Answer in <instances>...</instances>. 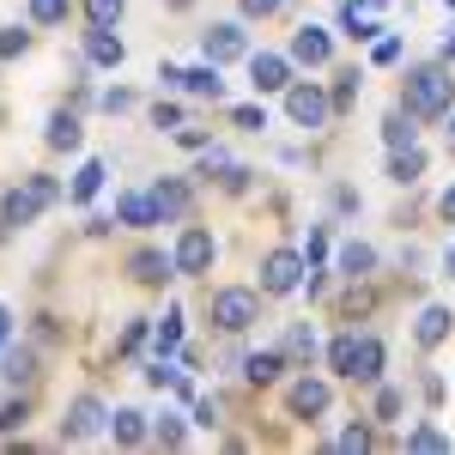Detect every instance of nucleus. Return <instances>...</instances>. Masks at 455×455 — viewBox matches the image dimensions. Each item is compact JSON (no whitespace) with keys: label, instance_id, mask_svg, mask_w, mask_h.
Segmentation results:
<instances>
[{"label":"nucleus","instance_id":"f257e3e1","mask_svg":"<svg viewBox=\"0 0 455 455\" xmlns=\"http://www.w3.org/2000/svg\"><path fill=\"white\" fill-rule=\"evenodd\" d=\"M55 201H61V182H55V176H25V182L6 188V201H0V237L36 225V212L55 207Z\"/></svg>","mask_w":455,"mask_h":455},{"label":"nucleus","instance_id":"f03ea898","mask_svg":"<svg viewBox=\"0 0 455 455\" xmlns=\"http://www.w3.org/2000/svg\"><path fill=\"white\" fill-rule=\"evenodd\" d=\"M401 109H413L419 122L450 116V109H455V79L443 68H419L413 79H407V92H401Z\"/></svg>","mask_w":455,"mask_h":455},{"label":"nucleus","instance_id":"7ed1b4c3","mask_svg":"<svg viewBox=\"0 0 455 455\" xmlns=\"http://www.w3.org/2000/svg\"><path fill=\"white\" fill-rule=\"evenodd\" d=\"M212 322H219L225 334H243L249 322H261V291H249V285H219V291H212Z\"/></svg>","mask_w":455,"mask_h":455},{"label":"nucleus","instance_id":"20e7f679","mask_svg":"<svg viewBox=\"0 0 455 455\" xmlns=\"http://www.w3.org/2000/svg\"><path fill=\"white\" fill-rule=\"evenodd\" d=\"M212 255H219L212 231L207 225H188V231L176 237V274H182V280H201V274L212 267Z\"/></svg>","mask_w":455,"mask_h":455},{"label":"nucleus","instance_id":"39448f33","mask_svg":"<svg viewBox=\"0 0 455 455\" xmlns=\"http://www.w3.org/2000/svg\"><path fill=\"white\" fill-rule=\"evenodd\" d=\"M304 267H310V261H304L298 249H274V255L261 261V291H267V298H285V291H298Z\"/></svg>","mask_w":455,"mask_h":455},{"label":"nucleus","instance_id":"423d86ee","mask_svg":"<svg viewBox=\"0 0 455 455\" xmlns=\"http://www.w3.org/2000/svg\"><path fill=\"white\" fill-rule=\"evenodd\" d=\"M104 425H109V407L98 395H79L68 413H61V437H68V443H85V437H98Z\"/></svg>","mask_w":455,"mask_h":455},{"label":"nucleus","instance_id":"0eeeda50","mask_svg":"<svg viewBox=\"0 0 455 455\" xmlns=\"http://www.w3.org/2000/svg\"><path fill=\"white\" fill-rule=\"evenodd\" d=\"M285 116H291L298 128H328L334 104L322 98V85H285Z\"/></svg>","mask_w":455,"mask_h":455},{"label":"nucleus","instance_id":"6e6552de","mask_svg":"<svg viewBox=\"0 0 455 455\" xmlns=\"http://www.w3.org/2000/svg\"><path fill=\"white\" fill-rule=\"evenodd\" d=\"M285 407H291V419H322L334 407V388L322 383V377H298L291 395H285Z\"/></svg>","mask_w":455,"mask_h":455},{"label":"nucleus","instance_id":"1a4fd4ad","mask_svg":"<svg viewBox=\"0 0 455 455\" xmlns=\"http://www.w3.org/2000/svg\"><path fill=\"white\" fill-rule=\"evenodd\" d=\"M201 49H207L212 68H225V61H243V55H249V36H243V25H212Z\"/></svg>","mask_w":455,"mask_h":455},{"label":"nucleus","instance_id":"9d476101","mask_svg":"<svg viewBox=\"0 0 455 455\" xmlns=\"http://www.w3.org/2000/svg\"><path fill=\"white\" fill-rule=\"evenodd\" d=\"M249 85L255 92H285L291 85V61L285 55H249Z\"/></svg>","mask_w":455,"mask_h":455},{"label":"nucleus","instance_id":"9b49d317","mask_svg":"<svg viewBox=\"0 0 455 455\" xmlns=\"http://www.w3.org/2000/svg\"><path fill=\"white\" fill-rule=\"evenodd\" d=\"M116 219H122V225H134V231H146V225H164V219H158V201H152V195H140V188L116 195Z\"/></svg>","mask_w":455,"mask_h":455},{"label":"nucleus","instance_id":"f8f14e48","mask_svg":"<svg viewBox=\"0 0 455 455\" xmlns=\"http://www.w3.org/2000/svg\"><path fill=\"white\" fill-rule=\"evenodd\" d=\"M128 274L140 285H164V280H176V255H164V249H140L134 261H128Z\"/></svg>","mask_w":455,"mask_h":455},{"label":"nucleus","instance_id":"ddd939ff","mask_svg":"<svg viewBox=\"0 0 455 455\" xmlns=\"http://www.w3.org/2000/svg\"><path fill=\"white\" fill-rule=\"evenodd\" d=\"M85 61H98V68H122V61H128V43H122L116 31H98V25H92V31H85Z\"/></svg>","mask_w":455,"mask_h":455},{"label":"nucleus","instance_id":"4468645a","mask_svg":"<svg viewBox=\"0 0 455 455\" xmlns=\"http://www.w3.org/2000/svg\"><path fill=\"white\" fill-rule=\"evenodd\" d=\"M36 377V352L31 347H12V340H6V347H0V383H31Z\"/></svg>","mask_w":455,"mask_h":455},{"label":"nucleus","instance_id":"2eb2a0df","mask_svg":"<svg viewBox=\"0 0 455 455\" xmlns=\"http://www.w3.org/2000/svg\"><path fill=\"white\" fill-rule=\"evenodd\" d=\"M352 383H383V340L358 334V358H352Z\"/></svg>","mask_w":455,"mask_h":455},{"label":"nucleus","instance_id":"dca6fc26","mask_svg":"<svg viewBox=\"0 0 455 455\" xmlns=\"http://www.w3.org/2000/svg\"><path fill=\"white\" fill-rule=\"evenodd\" d=\"M334 55V43H328V31L322 25H304V31L291 36V61H310V68H322Z\"/></svg>","mask_w":455,"mask_h":455},{"label":"nucleus","instance_id":"f3484780","mask_svg":"<svg viewBox=\"0 0 455 455\" xmlns=\"http://www.w3.org/2000/svg\"><path fill=\"white\" fill-rule=\"evenodd\" d=\"M43 140H49V152H79L85 128H79V116H73V109H55V116H49V134H43Z\"/></svg>","mask_w":455,"mask_h":455},{"label":"nucleus","instance_id":"a211bd4d","mask_svg":"<svg viewBox=\"0 0 455 455\" xmlns=\"http://www.w3.org/2000/svg\"><path fill=\"white\" fill-rule=\"evenodd\" d=\"M104 176H109V164H104V158H85V164H79V176H73V188H68V201H73V207H85V201H98V188H104Z\"/></svg>","mask_w":455,"mask_h":455},{"label":"nucleus","instance_id":"6ab92c4d","mask_svg":"<svg viewBox=\"0 0 455 455\" xmlns=\"http://www.w3.org/2000/svg\"><path fill=\"white\" fill-rule=\"evenodd\" d=\"M419 176H425V152H419V146H395V152H388V182L413 188Z\"/></svg>","mask_w":455,"mask_h":455},{"label":"nucleus","instance_id":"aec40b11","mask_svg":"<svg viewBox=\"0 0 455 455\" xmlns=\"http://www.w3.org/2000/svg\"><path fill=\"white\" fill-rule=\"evenodd\" d=\"M450 328H455V315L443 310V304H425L413 334H419V347H443V340H450Z\"/></svg>","mask_w":455,"mask_h":455},{"label":"nucleus","instance_id":"412c9836","mask_svg":"<svg viewBox=\"0 0 455 455\" xmlns=\"http://www.w3.org/2000/svg\"><path fill=\"white\" fill-rule=\"evenodd\" d=\"M152 201H158V219H182L188 212V182H176V176L152 182Z\"/></svg>","mask_w":455,"mask_h":455},{"label":"nucleus","instance_id":"4be33fe9","mask_svg":"<svg viewBox=\"0 0 455 455\" xmlns=\"http://www.w3.org/2000/svg\"><path fill=\"white\" fill-rule=\"evenodd\" d=\"M280 371H285V352H249V358H243V377H249L255 388L280 383Z\"/></svg>","mask_w":455,"mask_h":455},{"label":"nucleus","instance_id":"5701e85b","mask_svg":"<svg viewBox=\"0 0 455 455\" xmlns=\"http://www.w3.org/2000/svg\"><path fill=\"white\" fill-rule=\"evenodd\" d=\"M413 122H419L413 109H388V116H383V140H388V152H395V146H419V128H413Z\"/></svg>","mask_w":455,"mask_h":455},{"label":"nucleus","instance_id":"b1692460","mask_svg":"<svg viewBox=\"0 0 455 455\" xmlns=\"http://www.w3.org/2000/svg\"><path fill=\"white\" fill-rule=\"evenodd\" d=\"M109 431H116V443H146V437H152V425H146L140 407H122V413H109Z\"/></svg>","mask_w":455,"mask_h":455},{"label":"nucleus","instance_id":"393cba45","mask_svg":"<svg viewBox=\"0 0 455 455\" xmlns=\"http://www.w3.org/2000/svg\"><path fill=\"white\" fill-rule=\"evenodd\" d=\"M182 85H188L195 98H212V104L225 98V79H219V68H212V61H201V68H188V73H182Z\"/></svg>","mask_w":455,"mask_h":455},{"label":"nucleus","instance_id":"a878e982","mask_svg":"<svg viewBox=\"0 0 455 455\" xmlns=\"http://www.w3.org/2000/svg\"><path fill=\"white\" fill-rule=\"evenodd\" d=\"M371 267H377V249L371 243H347L340 249V274H347V280H364Z\"/></svg>","mask_w":455,"mask_h":455},{"label":"nucleus","instance_id":"bb28decb","mask_svg":"<svg viewBox=\"0 0 455 455\" xmlns=\"http://www.w3.org/2000/svg\"><path fill=\"white\" fill-rule=\"evenodd\" d=\"M285 364H298V358H315V334H310V322H291L285 328Z\"/></svg>","mask_w":455,"mask_h":455},{"label":"nucleus","instance_id":"cd10ccee","mask_svg":"<svg viewBox=\"0 0 455 455\" xmlns=\"http://www.w3.org/2000/svg\"><path fill=\"white\" fill-rule=\"evenodd\" d=\"M352 358H358V328H347V334L328 347V371H334V377H352Z\"/></svg>","mask_w":455,"mask_h":455},{"label":"nucleus","instance_id":"c85d7f7f","mask_svg":"<svg viewBox=\"0 0 455 455\" xmlns=\"http://www.w3.org/2000/svg\"><path fill=\"white\" fill-rule=\"evenodd\" d=\"M122 6H128V0H85V19H92L98 31H116V25H122Z\"/></svg>","mask_w":455,"mask_h":455},{"label":"nucleus","instance_id":"c756f323","mask_svg":"<svg viewBox=\"0 0 455 455\" xmlns=\"http://www.w3.org/2000/svg\"><path fill=\"white\" fill-rule=\"evenodd\" d=\"M152 340H158V352H164V358H171V352L182 347V310H171V315H164V322H158V328H152Z\"/></svg>","mask_w":455,"mask_h":455},{"label":"nucleus","instance_id":"7c9ffc66","mask_svg":"<svg viewBox=\"0 0 455 455\" xmlns=\"http://www.w3.org/2000/svg\"><path fill=\"white\" fill-rule=\"evenodd\" d=\"M25 49H31V31H25V25H6V31H0V61L25 55Z\"/></svg>","mask_w":455,"mask_h":455},{"label":"nucleus","instance_id":"2f4dec72","mask_svg":"<svg viewBox=\"0 0 455 455\" xmlns=\"http://www.w3.org/2000/svg\"><path fill=\"white\" fill-rule=\"evenodd\" d=\"M407 450H450V437L437 425H419V431H407Z\"/></svg>","mask_w":455,"mask_h":455},{"label":"nucleus","instance_id":"473e14b6","mask_svg":"<svg viewBox=\"0 0 455 455\" xmlns=\"http://www.w3.org/2000/svg\"><path fill=\"white\" fill-rule=\"evenodd\" d=\"M68 19V0H31V25H61Z\"/></svg>","mask_w":455,"mask_h":455},{"label":"nucleus","instance_id":"72a5a7b5","mask_svg":"<svg viewBox=\"0 0 455 455\" xmlns=\"http://www.w3.org/2000/svg\"><path fill=\"white\" fill-rule=\"evenodd\" d=\"M152 437H158V443H171V450H176V443H182V437H188V425L176 419V413H164V419L152 425Z\"/></svg>","mask_w":455,"mask_h":455},{"label":"nucleus","instance_id":"f704fd0d","mask_svg":"<svg viewBox=\"0 0 455 455\" xmlns=\"http://www.w3.org/2000/svg\"><path fill=\"white\" fill-rule=\"evenodd\" d=\"M25 431V401H0V437Z\"/></svg>","mask_w":455,"mask_h":455},{"label":"nucleus","instance_id":"c9c22d12","mask_svg":"<svg viewBox=\"0 0 455 455\" xmlns=\"http://www.w3.org/2000/svg\"><path fill=\"white\" fill-rule=\"evenodd\" d=\"M152 128H158V134H176V128H182V109L176 104H152Z\"/></svg>","mask_w":455,"mask_h":455},{"label":"nucleus","instance_id":"e433bc0d","mask_svg":"<svg viewBox=\"0 0 455 455\" xmlns=\"http://www.w3.org/2000/svg\"><path fill=\"white\" fill-rule=\"evenodd\" d=\"M237 128H243V134H261V128H267V109L243 104V109H237Z\"/></svg>","mask_w":455,"mask_h":455},{"label":"nucleus","instance_id":"4c0bfd02","mask_svg":"<svg viewBox=\"0 0 455 455\" xmlns=\"http://www.w3.org/2000/svg\"><path fill=\"white\" fill-rule=\"evenodd\" d=\"M237 6H243V19H274L285 0H237Z\"/></svg>","mask_w":455,"mask_h":455},{"label":"nucleus","instance_id":"58836bf2","mask_svg":"<svg viewBox=\"0 0 455 455\" xmlns=\"http://www.w3.org/2000/svg\"><path fill=\"white\" fill-rule=\"evenodd\" d=\"M371 61H377V68H388V61H401V36H383V43L371 49Z\"/></svg>","mask_w":455,"mask_h":455},{"label":"nucleus","instance_id":"ea45409f","mask_svg":"<svg viewBox=\"0 0 455 455\" xmlns=\"http://www.w3.org/2000/svg\"><path fill=\"white\" fill-rule=\"evenodd\" d=\"M377 419H401V388H383L377 395Z\"/></svg>","mask_w":455,"mask_h":455},{"label":"nucleus","instance_id":"a19ab883","mask_svg":"<svg viewBox=\"0 0 455 455\" xmlns=\"http://www.w3.org/2000/svg\"><path fill=\"white\" fill-rule=\"evenodd\" d=\"M322 255H328V231H322V225H310V249H304V261H322Z\"/></svg>","mask_w":455,"mask_h":455},{"label":"nucleus","instance_id":"79ce46f5","mask_svg":"<svg viewBox=\"0 0 455 455\" xmlns=\"http://www.w3.org/2000/svg\"><path fill=\"white\" fill-rule=\"evenodd\" d=\"M340 450H371V431H364V425H347V431H340Z\"/></svg>","mask_w":455,"mask_h":455},{"label":"nucleus","instance_id":"37998d69","mask_svg":"<svg viewBox=\"0 0 455 455\" xmlns=\"http://www.w3.org/2000/svg\"><path fill=\"white\" fill-rule=\"evenodd\" d=\"M352 98H358V73H340V85H334V104L347 109Z\"/></svg>","mask_w":455,"mask_h":455},{"label":"nucleus","instance_id":"c03bdc74","mask_svg":"<svg viewBox=\"0 0 455 455\" xmlns=\"http://www.w3.org/2000/svg\"><path fill=\"white\" fill-rule=\"evenodd\" d=\"M128 104H134V92H128V85H116V92H104V109H109V116H122Z\"/></svg>","mask_w":455,"mask_h":455},{"label":"nucleus","instance_id":"a18cd8bd","mask_svg":"<svg viewBox=\"0 0 455 455\" xmlns=\"http://www.w3.org/2000/svg\"><path fill=\"white\" fill-rule=\"evenodd\" d=\"M219 419H225V407H219V401H201V407H195V425H207V431H212Z\"/></svg>","mask_w":455,"mask_h":455},{"label":"nucleus","instance_id":"49530a36","mask_svg":"<svg viewBox=\"0 0 455 455\" xmlns=\"http://www.w3.org/2000/svg\"><path fill=\"white\" fill-rule=\"evenodd\" d=\"M176 140H182V146H195V152H201V146H207V128H188V122H182V128H176Z\"/></svg>","mask_w":455,"mask_h":455},{"label":"nucleus","instance_id":"de8ad7c7","mask_svg":"<svg viewBox=\"0 0 455 455\" xmlns=\"http://www.w3.org/2000/svg\"><path fill=\"white\" fill-rule=\"evenodd\" d=\"M146 340V322H128V328H122V352H134Z\"/></svg>","mask_w":455,"mask_h":455},{"label":"nucleus","instance_id":"09e8293b","mask_svg":"<svg viewBox=\"0 0 455 455\" xmlns=\"http://www.w3.org/2000/svg\"><path fill=\"white\" fill-rule=\"evenodd\" d=\"M437 212H443V219H450V225H455V182H450V188H443V201H437Z\"/></svg>","mask_w":455,"mask_h":455},{"label":"nucleus","instance_id":"8fccbe9b","mask_svg":"<svg viewBox=\"0 0 455 455\" xmlns=\"http://www.w3.org/2000/svg\"><path fill=\"white\" fill-rule=\"evenodd\" d=\"M12 340V315H6V304H0V347Z\"/></svg>","mask_w":455,"mask_h":455},{"label":"nucleus","instance_id":"3c124183","mask_svg":"<svg viewBox=\"0 0 455 455\" xmlns=\"http://www.w3.org/2000/svg\"><path fill=\"white\" fill-rule=\"evenodd\" d=\"M450 152H455V109H450Z\"/></svg>","mask_w":455,"mask_h":455},{"label":"nucleus","instance_id":"603ef678","mask_svg":"<svg viewBox=\"0 0 455 455\" xmlns=\"http://www.w3.org/2000/svg\"><path fill=\"white\" fill-rule=\"evenodd\" d=\"M450 280H455V249H450Z\"/></svg>","mask_w":455,"mask_h":455},{"label":"nucleus","instance_id":"864d4df0","mask_svg":"<svg viewBox=\"0 0 455 455\" xmlns=\"http://www.w3.org/2000/svg\"><path fill=\"white\" fill-rule=\"evenodd\" d=\"M450 61H455V36H450Z\"/></svg>","mask_w":455,"mask_h":455},{"label":"nucleus","instance_id":"5fc2aeb1","mask_svg":"<svg viewBox=\"0 0 455 455\" xmlns=\"http://www.w3.org/2000/svg\"><path fill=\"white\" fill-rule=\"evenodd\" d=\"M443 6H450V12H455V0H443Z\"/></svg>","mask_w":455,"mask_h":455}]
</instances>
